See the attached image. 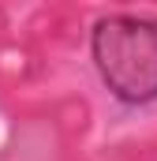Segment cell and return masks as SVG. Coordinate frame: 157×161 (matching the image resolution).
<instances>
[{
	"instance_id": "obj_1",
	"label": "cell",
	"mask_w": 157,
	"mask_h": 161,
	"mask_svg": "<svg viewBox=\"0 0 157 161\" xmlns=\"http://www.w3.org/2000/svg\"><path fill=\"white\" fill-rule=\"evenodd\" d=\"M90 60L105 90L127 109L157 101V15H101L90 30Z\"/></svg>"
}]
</instances>
